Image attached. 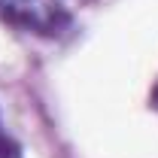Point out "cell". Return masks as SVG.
<instances>
[{
  "instance_id": "cell-1",
  "label": "cell",
  "mask_w": 158,
  "mask_h": 158,
  "mask_svg": "<svg viewBox=\"0 0 158 158\" xmlns=\"http://www.w3.org/2000/svg\"><path fill=\"white\" fill-rule=\"evenodd\" d=\"M0 19L40 37H58L70 27V12L61 0H0Z\"/></svg>"
},
{
  "instance_id": "cell-2",
  "label": "cell",
  "mask_w": 158,
  "mask_h": 158,
  "mask_svg": "<svg viewBox=\"0 0 158 158\" xmlns=\"http://www.w3.org/2000/svg\"><path fill=\"white\" fill-rule=\"evenodd\" d=\"M0 158H15V146L9 143V137L0 131Z\"/></svg>"
}]
</instances>
